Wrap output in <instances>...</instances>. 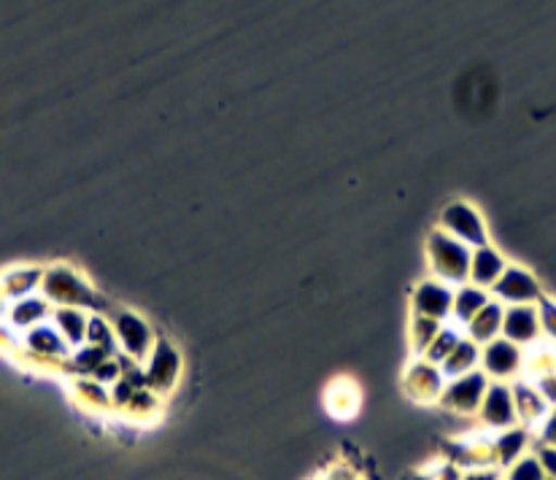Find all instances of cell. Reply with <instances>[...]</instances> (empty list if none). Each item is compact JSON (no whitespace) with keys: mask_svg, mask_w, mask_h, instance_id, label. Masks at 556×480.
Segmentation results:
<instances>
[{"mask_svg":"<svg viewBox=\"0 0 556 480\" xmlns=\"http://www.w3.org/2000/svg\"><path fill=\"white\" fill-rule=\"evenodd\" d=\"M470 260L472 249L465 245L463 240L452 238L448 232L438 230L430 240V262L432 273L438 281L448 283V287H463L470 278Z\"/></svg>","mask_w":556,"mask_h":480,"instance_id":"cell-1","label":"cell"},{"mask_svg":"<svg viewBox=\"0 0 556 480\" xmlns=\"http://www.w3.org/2000/svg\"><path fill=\"white\" fill-rule=\"evenodd\" d=\"M489 383H492V378H489L481 367H476V370L465 372V376L448 378L438 402H441L443 407H448L452 413H459V416H472V413H478V407H481Z\"/></svg>","mask_w":556,"mask_h":480,"instance_id":"cell-2","label":"cell"},{"mask_svg":"<svg viewBox=\"0 0 556 480\" xmlns=\"http://www.w3.org/2000/svg\"><path fill=\"white\" fill-rule=\"evenodd\" d=\"M478 367H481L492 381L510 383L514 378H521V372H525V349L510 343V340H505L503 334H500V338L481 345V365Z\"/></svg>","mask_w":556,"mask_h":480,"instance_id":"cell-3","label":"cell"},{"mask_svg":"<svg viewBox=\"0 0 556 480\" xmlns=\"http://www.w3.org/2000/svg\"><path fill=\"white\" fill-rule=\"evenodd\" d=\"M478 421L486 429L489 434H497L503 429L516 427V407H514V392H510V383L505 381H492L489 383L486 394H483L481 407H478Z\"/></svg>","mask_w":556,"mask_h":480,"instance_id":"cell-4","label":"cell"},{"mask_svg":"<svg viewBox=\"0 0 556 480\" xmlns=\"http://www.w3.org/2000/svg\"><path fill=\"white\" fill-rule=\"evenodd\" d=\"M492 298L503 305H535L543 298L541 283L535 281L532 273H527L525 267H505V273L500 276V281L494 283Z\"/></svg>","mask_w":556,"mask_h":480,"instance_id":"cell-5","label":"cell"},{"mask_svg":"<svg viewBox=\"0 0 556 480\" xmlns=\"http://www.w3.org/2000/svg\"><path fill=\"white\" fill-rule=\"evenodd\" d=\"M441 230L448 232L452 238L463 240V243L470 245V249L489 245V236H486V227H483L481 214L467 203H454L443 211Z\"/></svg>","mask_w":556,"mask_h":480,"instance_id":"cell-6","label":"cell"},{"mask_svg":"<svg viewBox=\"0 0 556 480\" xmlns=\"http://www.w3.org/2000/svg\"><path fill=\"white\" fill-rule=\"evenodd\" d=\"M503 334L510 343L530 349L541 340V319H538V305H505Z\"/></svg>","mask_w":556,"mask_h":480,"instance_id":"cell-7","label":"cell"},{"mask_svg":"<svg viewBox=\"0 0 556 480\" xmlns=\"http://www.w3.org/2000/svg\"><path fill=\"white\" fill-rule=\"evenodd\" d=\"M510 392H514V407H516V421L521 424V427L532 429L535 432L538 427H541V421L546 418V413L552 410V405H548L546 400H543V394L538 392L535 383L530 381V378H516L514 383H510Z\"/></svg>","mask_w":556,"mask_h":480,"instance_id":"cell-8","label":"cell"},{"mask_svg":"<svg viewBox=\"0 0 556 480\" xmlns=\"http://www.w3.org/2000/svg\"><path fill=\"white\" fill-rule=\"evenodd\" d=\"M452 305H454V287L438 281H425L414 294V311L416 316H425V319L446 321L452 319Z\"/></svg>","mask_w":556,"mask_h":480,"instance_id":"cell-9","label":"cell"},{"mask_svg":"<svg viewBox=\"0 0 556 480\" xmlns=\"http://www.w3.org/2000/svg\"><path fill=\"white\" fill-rule=\"evenodd\" d=\"M532 443H535V438H532V429L521 427V424H516V427L503 429V432L492 434V462H494V467H497L500 472L508 470V467L514 465L516 459H521L525 454H530Z\"/></svg>","mask_w":556,"mask_h":480,"instance_id":"cell-10","label":"cell"},{"mask_svg":"<svg viewBox=\"0 0 556 480\" xmlns=\"http://www.w3.org/2000/svg\"><path fill=\"white\" fill-rule=\"evenodd\" d=\"M443 387H446V376H443L441 365H432L427 359L416 362L408 376H405V389H408L410 397L419 402H427L425 392H430V400L438 402L443 394Z\"/></svg>","mask_w":556,"mask_h":480,"instance_id":"cell-11","label":"cell"},{"mask_svg":"<svg viewBox=\"0 0 556 480\" xmlns=\"http://www.w3.org/2000/svg\"><path fill=\"white\" fill-rule=\"evenodd\" d=\"M508 262L505 256L500 254L497 249L492 245H481V249L472 251V260H470V278L467 281L476 283L481 289H492L494 283L500 281V276L505 273Z\"/></svg>","mask_w":556,"mask_h":480,"instance_id":"cell-12","label":"cell"},{"mask_svg":"<svg viewBox=\"0 0 556 480\" xmlns=\"http://www.w3.org/2000/svg\"><path fill=\"white\" fill-rule=\"evenodd\" d=\"M503 316H505V305L497 303V300H489L470 321L465 324V334L478 345H486L489 340L500 338L503 332Z\"/></svg>","mask_w":556,"mask_h":480,"instance_id":"cell-13","label":"cell"},{"mask_svg":"<svg viewBox=\"0 0 556 480\" xmlns=\"http://www.w3.org/2000/svg\"><path fill=\"white\" fill-rule=\"evenodd\" d=\"M492 300V292L489 289L476 287V283H463V287L454 289V305H452V321L457 324L459 329H465V324L483 308V305Z\"/></svg>","mask_w":556,"mask_h":480,"instance_id":"cell-14","label":"cell"},{"mask_svg":"<svg viewBox=\"0 0 556 480\" xmlns=\"http://www.w3.org/2000/svg\"><path fill=\"white\" fill-rule=\"evenodd\" d=\"M116 334H119V343L125 345V351L136 359H143V356L152 354V334H149V327L143 321H138L136 316H122L116 321Z\"/></svg>","mask_w":556,"mask_h":480,"instance_id":"cell-15","label":"cell"},{"mask_svg":"<svg viewBox=\"0 0 556 480\" xmlns=\"http://www.w3.org/2000/svg\"><path fill=\"white\" fill-rule=\"evenodd\" d=\"M478 365H481V345L472 343L465 334V338L454 345L452 354L441 362V370L448 381V378H459L465 376V372H472Z\"/></svg>","mask_w":556,"mask_h":480,"instance_id":"cell-16","label":"cell"},{"mask_svg":"<svg viewBox=\"0 0 556 480\" xmlns=\"http://www.w3.org/2000/svg\"><path fill=\"white\" fill-rule=\"evenodd\" d=\"M170 359H176V351L170 349V345H157V349L152 351V359H149L147 365V383H152L154 389H168L170 383H174V378L179 376V370H168ZM174 365H179V362H174Z\"/></svg>","mask_w":556,"mask_h":480,"instance_id":"cell-17","label":"cell"},{"mask_svg":"<svg viewBox=\"0 0 556 480\" xmlns=\"http://www.w3.org/2000/svg\"><path fill=\"white\" fill-rule=\"evenodd\" d=\"M465 338V329L459 327H441V332L432 338V343L427 345L425 354H421V359L432 362V365H441L443 359H446L448 354L454 351V345L459 343V340Z\"/></svg>","mask_w":556,"mask_h":480,"instance_id":"cell-18","label":"cell"},{"mask_svg":"<svg viewBox=\"0 0 556 480\" xmlns=\"http://www.w3.org/2000/svg\"><path fill=\"white\" fill-rule=\"evenodd\" d=\"M505 480H546V472H543L538 456L530 451V454H525L521 459H516L514 465L505 470Z\"/></svg>","mask_w":556,"mask_h":480,"instance_id":"cell-19","label":"cell"},{"mask_svg":"<svg viewBox=\"0 0 556 480\" xmlns=\"http://www.w3.org/2000/svg\"><path fill=\"white\" fill-rule=\"evenodd\" d=\"M538 319H541V338L556 345V300H538Z\"/></svg>","mask_w":556,"mask_h":480,"instance_id":"cell-20","label":"cell"},{"mask_svg":"<svg viewBox=\"0 0 556 480\" xmlns=\"http://www.w3.org/2000/svg\"><path fill=\"white\" fill-rule=\"evenodd\" d=\"M532 454L538 456L541 462L543 472H546L548 480H556V449L554 445H543V443H532Z\"/></svg>","mask_w":556,"mask_h":480,"instance_id":"cell-21","label":"cell"},{"mask_svg":"<svg viewBox=\"0 0 556 480\" xmlns=\"http://www.w3.org/2000/svg\"><path fill=\"white\" fill-rule=\"evenodd\" d=\"M538 443L554 445L556 449V407L546 413V418H543L541 427H538Z\"/></svg>","mask_w":556,"mask_h":480,"instance_id":"cell-22","label":"cell"},{"mask_svg":"<svg viewBox=\"0 0 556 480\" xmlns=\"http://www.w3.org/2000/svg\"><path fill=\"white\" fill-rule=\"evenodd\" d=\"M532 383H535L538 392L543 394V400H546L552 407H556V372L538 378V381H532Z\"/></svg>","mask_w":556,"mask_h":480,"instance_id":"cell-23","label":"cell"},{"mask_svg":"<svg viewBox=\"0 0 556 480\" xmlns=\"http://www.w3.org/2000/svg\"><path fill=\"white\" fill-rule=\"evenodd\" d=\"M459 480H500V470L497 467H472Z\"/></svg>","mask_w":556,"mask_h":480,"instance_id":"cell-24","label":"cell"}]
</instances>
